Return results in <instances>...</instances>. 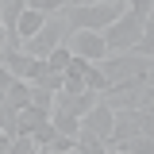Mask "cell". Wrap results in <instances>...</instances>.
I'll return each mask as SVG.
<instances>
[{
  "mask_svg": "<svg viewBox=\"0 0 154 154\" xmlns=\"http://www.w3.org/2000/svg\"><path fill=\"white\" fill-rule=\"evenodd\" d=\"M12 123H16V112H12L8 104H0V131L12 135ZM12 139H16V135H12Z\"/></svg>",
  "mask_w": 154,
  "mask_h": 154,
  "instance_id": "cell-18",
  "label": "cell"
},
{
  "mask_svg": "<svg viewBox=\"0 0 154 154\" xmlns=\"http://www.w3.org/2000/svg\"><path fill=\"white\" fill-rule=\"evenodd\" d=\"M50 123H54V131H62V135H77V119L66 116V112H50Z\"/></svg>",
  "mask_w": 154,
  "mask_h": 154,
  "instance_id": "cell-15",
  "label": "cell"
},
{
  "mask_svg": "<svg viewBox=\"0 0 154 154\" xmlns=\"http://www.w3.org/2000/svg\"><path fill=\"white\" fill-rule=\"evenodd\" d=\"M96 69L104 73V81H108V89L112 85H123V81H135V77H154L150 73V58H139V54H108L104 62H96ZM104 89V93H108Z\"/></svg>",
  "mask_w": 154,
  "mask_h": 154,
  "instance_id": "cell-3",
  "label": "cell"
},
{
  "mask_svg": "<svg viewBox=\"0 0 154 154\" xmlns=\"http://www.w3.org/2000/svg\"><path fill=\"white\" fill-rule=\"evenodd\" d=\"M0 104H8L12 112L27 108V104H31V85H27V81H19V77H12V85H8V93H4Z\"/></svg>",
  "mask_w": 154,
  "mask_h": 154,
  "instance_id": "cell-9",
  "label": "cell"
},
{
  "mask_svg": "<svg viewBox=\"0 0 154 154\" xmlns=\"http://www.w3.org/2000/svg\"><path fill=\"white\" fill-rule=\"evenodd\" d=\"M93 104H96L93 89H85V93H54V108L50 112H66V116H73V119H81Z\"/></svg>",
  "mask_w": 154,
  "mask_h": 154,
  "instance_id": "cell-7",
  "label": "cell"
},
{
  "mask_svg": "<svg viewBox=\"0 0 154 154\" xmlns=\"http://www.w3.org/2000/svg\"><path fill=\"white\" fill-rule=\"evenodd\" d=\"M127 8H131L135 16H143V19H150V8H154V0H123Z\"/></svg>",
  "mask_w": 154,
  "mask_h": 154,
  "instance_id": "cell-19",
  "label": "cell"
},
{
  "mask_svg": "<svg viewBox=\"0 0 154 154\" xmlns=\"http://www.w3.org/2000/svg\"><path fill=\"white\" fill-rule=\"evenodd\" d=\"M27 8L31 12H42V16H54V12L66 8V0H27Z\"/></svg>",
  "mask_w": 154,
  "mask_h": 154,
  "instance_id": "cell-16",
  "label": "cell"
},
{
  "mask_svg": "<svg viewBox=\"0 0 154 154\" xmlns=\"http://www.w3.org/2000/svg\"><path fill=\"white\" fill-rule=\"evenodd\" d=\"M131 54H139V58H154V27H146V31L139 35V42H135Z\"/></svg>",
  "mask_w": 154,
  "mask_h": 154,
  "instance_id": "cell-14",
  "label": "cell"
},
{
  "mask_svg": "<svg viewBox=\"0 0 154 154\" xmlns=\"http://www.w3.org/2000/svg\"><path fill=\"white\" fill-rule=\"evenodd\" d=\"M77 131H89V135H96V139H108V131H112V108L96 96V104L77 119Z\"/></svg>",
  "mask_w": 154,
  "mask_h": 154,
  "instance_id": "cell-6",
  "label": "cell"
},
{
  "mask_svg": "<svg viewBox=\"0 0 154 154\" xmlns=\"http://www.w3.org/2000/svg\"><path fill=\"white\" fill-rule=\"evenodd\" d=\"M123 8H127L123 0H108V4H81V8H69V4H66L58 16H62V23H66V31H104V27H108Z\"/></svg>",
  "mask_w": 154,
  "mask_h": 154,
  "instance_id": "cell-1",
  "label": "cell"
},
{
  "mask_svg": "<svg viewBox=\"0 0 154 154\" xmlns=\"http://www.w3.org/2000/svg\"><path fill=\"white\" fill-rule=\"evenodd\" d=\"M62 46H69V54L85 58V62H93V66L108 58V46H104V35H100V31H69Z\"/></svg>",
  "mask_w": 154,
  "mask_h": 154,
  "instance_id": "cell-5",
  "label": "cell"
},
{
  "mask_svg": "<svg viewBox=\"0 0 154 154\" xmlns=\"http://www.w3.org/2000/svg\"><path fill=\"white\" fill-rule=\"evenodd\" d=\"M8 85H12V73L0 66V100H4V93H8Z\"/></svg>",
  "mask_w": 154,
  "mask_h": 154,
  "instance_id": "cell-20",
  "label": "cell"
},
{
  "mask_svg": "<svg viewBox=\"0 0 154 154\" xmlns=\"http://www.w3.org/2000/svg\"><path fill=\"white\" fill-rule=\"evenodd\" d=\"M38 154H73V150H38Z\"/></svg>",
  "mask_w": 154,
  "mask_h": 154,
  "instance_id": "cell-23",
  "label": "cell"
},
{
  "mask_svg": "<svg viewBox=\"0 0 154 154\" xmlns=\"http://www.w3.org/2000/svg\"><path fill=\"white\" fill-rule=\"evenodd\" d=\"M46 119H50V116L38 112V108H19V112H16V123H12V135H27V139H31Z\"/></svg>",
  "mask_w": 154,
  "mask_h": 154,
  "instance_id": "cell-8",
  "label": "cell"
},
{
  "mask_svg": "<svg viewBox=\"0 0 154 154\" xmlns=\"http://www.w3.org/2000/svg\"><path fill=\"white\" fill-rule=\"evenodd\" d=\"M73 154H108V146H104V139H96V135L77 131L73 135Z\"/></svg>",
  "mask_w": 154,
  "mask_h": 154,
  "instance_id": "cell-11",
  "label": "cell"
},
{
  "mask_svg": "<svg viewBox=\"0 0 154 154\" xmlns=\"http://www.w3.org/2000/svg\"><path fill=\"white\" fill-rule=\"evenodd\" d=\"M8 154H38V150H35V143H31L27 135H16L12 146H8Z\"/></svg>",
  "mask_w": 154,
  "mask_h": 154,
  "instance_id": "cell-17",
  "label": "cell"
},
{
  "mask_svg": "<svg viewBox=\"0 0 154 154\" xmlns=\"http://www.w3.org/2000/svg\"><path fill=\"white\" fill-rule=\"evenodd\" d=\"M69 8H81V4H108V0H66Z\"/></svg>",
  "mask_w": 154,
  "mask_h": 154,
  "instance_id": "cell-21",
  "label": "cell"
},
{
  "mask_svg": "<svg viewBox=\"0 0 154 154\" xmlns=\"http://www.w3.org/2000/svg\"><path fill=\"white\" fill-rule=\"evenodd\" d=\"M42 62H46V69L62 73V69H66V62H69V46H54V50H50V54L42 58Z\"/></svg>",
  "mask_w": 154,
  "mask_h": 154,
  "instance_id": "cell-13",
  "label": "cell"
},
{
  "mask_svg": "<svg viewBox=\"0 0 154 154\" xmlns=\"http://www.w3.org/2000/svg\"><path fill=\"white\" fill-rule=\"evenodd\" d=\"M42 19H46L42 12H31V8H23V16L16 19V35H19V42H23V38H31V35H35L38 27H42Z\"/></svg>",
  "mask_w": 154,
  "mask_h": 154,
  "instance_id": "cell-10",
  "label": "cell"
},
{
  "mask_svg": "<svg viewBox=\"0 0 154 154\" xmlns=\"http://www.w3.org/2000/svg\"><path fill=\"white\" fill-rule=\"evenodd\" d=\"M8 146H12V135H4V131H0V154H8Z\"/></svg>",
  "mask_w": 154,
  "mask_h": 154,
  "instance_id": "cell-22",
  "label": "cell"
},
{
  "mask_svg": "<svg viewBox=\"0 0 154 154\" xmlns=\"http://www.w3.org/2000/svg\"><path fill=\"white\" fill-rule=\"evenodd\" d=\"M66 35H69V31H66L62 16L54 12V16H46V19H42V27H38L31 38H23V42H19V50H23L27 58H46L54 46H62V42H66Z\"/></svg>",
  "mask_w": 154,
  "mask_h": 154,
  "instance_id": "cell-4",
  "label": "cell"
},
{
  "mask_svg": "<svg viewBox=\"0 0 154 154\" xmlns=\"http://www.w3.org/2000/svg\"><path fill=\"white\" fill-rule=\"evenodd\" d=\"M108 154H123V150H108Z\"/></svg>",
  "mask_w": 154,
  "mask_h": 154,
  "instance_id": "cell-24",
  "label": "cell"
},
{
  "mask_svg": "<svg viewBox=\"0 0 154 154\" xmlns=\"http://www.w3.org/2000/svg\"><path fill=\"white\" fill-rule=\"evenodd\" d=\"M27 108H38V112L50 116V108H54V93H46V89H35V85H31V104H27Z\"/></svg>",
  "mask_w": 154,
  "mask_h": 154,
  "instance_id": "cell-12",
  "label": "cell"
},
{
  "mask_svg": "<svg viewBox=\"0 0 154 154\" xmlns=\"http://www.w3.org/2000/svg\"><path fill=\"white\" fill-rule=\"evenodd\" d=\"M146 27H150V19H143V16H135L131 8H123V12L100 31L108 54H127V50H135V42H139V35H143Z\"/></svg>",
  "mask_w": 154,
  "mask_h": 154,
  "instance_id": "cell-2",
  "label": "cell"
}]
</instances>
